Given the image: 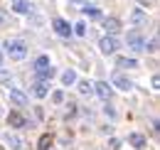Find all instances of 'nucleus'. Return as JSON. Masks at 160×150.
I'll return each mask as SVG.
<instances>
[{"mask_svg": "<svg viewBox=\"0 0 160 150\" xmlns=\"http://www.w3.org/2000/svg\"><path fill=\"white\" fill-rule=\"evenodd\" d=\"M128 47L136 49V52H143V49H145V42H143V37H140L138 32H131V35H128Z\"/></svg>", "mask_w": 160, "mask_h": 150, "instance_id": "39448f33", "label": "nucleus"}, {"mask_svg": "<svg viewBox=\"0 0 160 150\" xmlns=\"http://www.w3.org/2000/svg\"><path fill=\"white\" fill-rule=\"evenodd\" d=\"M128 140H131L133 148H143V145H145V135H143V133H131Z\"/></svg>", "mask_w": 160, "mask_h": 150, "instance_id": "ddd939ff", "label": "nucleus"}, {"mask_svg": "<svg viewBox=\"0 0 160 150\" xmlns=\"http://www.w3.org/2000/svg\"><path fill=\"white\" fill-rule=\"evenodd\" d=\"M10 101H12L15 106H25V103H27V96H25V91H20V89H12V91H10Z\"/></svg>", "mask_w": 160, "mask_h": 150, "instance_id": "9b49d317", "label": "nucleus"}, {"mask_svg": "<svg viewBox=\"0 0 160 150\" xmlns=\"http://www.w3.org/2000/svg\"><path fill=\"white\" fill-rule=\"evenodd\" d=\"M5 22H8V12H5V10H0V27H2Z\"/></svg>", "mask_w": 160, "mask_h": 150, "instance_id": "b1692460", "label": "nucleus"}, {"mask_svg": "<svg viewBox=\"0 0 160 150\" xmlns=\"http://www.w3.org/2000/svg\"><path fill=\"white\" fill-rule=\"evenodd\" d=\"M52 101L54 103H64V91H52Z\"/></svg>", "mask_w": 160, "mask_h": 150, "instance_id": "5701e85b", "label": "nucleus"}, {"mask_svg": "<svg viewBox=\"0 0 160 150\" xmlns=\"http://www.w3.org/2000/svg\"><path fill=\"white\" fill-rule=\"evenodd\" d=\"M10 81H12V74H8V72H0V84L10 86Z\"/></svg>", "mask_w": 160, "mask_h": 150, "instance_id": "412c9836", "label": "nucleus"}, {"mask_svg": "<svg viewBox=\"0 0 160 150\" xmlns=\"http://www.w3.org/2000/svg\"><path fill=\"white\" fill-rule=\"evenodd\" d=\"M79 94L81 96H91L94 94V86H91L89 81H79Z\"/></svg>", "mask_w": 160, "mask_h": 150, "instance_id": "f3484780", "label": "nucleus"}, {"mask_svg": "<svg viewBox=\"0 0 160 150\" xmlns=\"http://www.w3.org/2000/svg\"><path fill=\"white\" fill-rule=\"evenodd\" d=\"M8 123H10V126H12V128H25V123H27V121H25V116H22V113H10V116H8Z\"/></svg>", "mask_w": 160, "mask_h": 150, "instance_id": "1a4fd4ad", "label": "nucleus"}, {"mask_svg": "<svg viewBox=\"0 0 160 150\" xmlns=\"http://www.w3.org/2000/svg\"><path fill=\"white\" fill-rule=\"evenodd\" d=\"M118 47H121V42H118L116 37H111V35H106V37L99 42V49L103 52V54H113Z\"/></svg>", "mask_w": 160, "mask_h": 150, "instance_id": "f03ea898", "label": "nucleus"}, {"mask_svg": "<svg viewBox=\"0 0 160 150\" xmlns=\"http://www.w3.org/2000/svg\"><path fill=\"white\" fill-rule=\"evenodd\" d=\"M47 69H52V64H49V57L47 54H42L35 59V72L37 74H42V72H47Z\"/></svg>", "mask_w": 160, "mask_h": 150, "instance_id": "6e6552de", "label": "nucleus"}, {"mask_svg": "<svg viewBox=\"0 0 160 150\" xmlns=\"http://www.w3.org/2000/svg\"><path fill=\"white\" fill-rule=\"evenodd\" d=\"M49 145H52V135H49V133H44V135L40 138V148H37V150H47Z\"/></svg>", "mask_w": 160, "mask_h": 150, "instance_id": "6ab92c4d", "label": "nucleus"}, {"mask_svg": "<svg viewBox=\"0 0 160 150\" xmlns=\"http://www.w3.org/2000/svg\"><path fill=\"white\" fill-rule=\"evenodd\" d=\"M74 32H77L79 37H84V35H86V25H84V22H77V25H74Z\"/></svg>", "mask_w": 160, "mask_h": 150, "instance_id": "4be33fe9", "label": "nucleus"}, {"mask_svg": "<svg viewBox=\"0 0 160 150\" xmlns=\"http://www.w3.org/2000/svg\"><path fill=\"white\" fill-rule=\"evenodd\" d=\"M94 91H96V96H101L103 101H108V98L113 96V89H111V86H108L106 81H99V84L94 86Z\"/></svg>", "mask_w": 160, "mask_h": 150, "instance_id": "423d86ee", "label": "nucleus"}, {"mask_svg": "<svg viewBox=\"0 0 160 150\" xmlns=\"http://www.w3.org/2000/svg\"><path fill=\"white\" fill-rule=\"evenodd\" d=\"M2 62H5V57L0 54V72H2Z\"/></svg>", "mask_w": 160, "mask_h": 150, "instance_id": "a878e982", "label": "nucleus"}, {"mask_svg": "<svg viewBox=\"0 0 160 150\" xmlns=\"http://www.w3.org/2000/svg\"><path fill=\"white\" fill-rule=\"evenodd\" d=\"M0 140H2V145H5V148H10V150H20L22 148V140L18 138V135H12V133H5Z\"/></svg>", "mask_w": 160, "mask_h": 150, "instance_id": "7ed1b4c3", "label": "nucleus"}, {"mask_svg": "<svg viewBox=\"0 0 160 150\" xmlns=\"http://www.w3.org/2000/svg\"><path fill=\"white\" fill-rule=\"evenodd\" d=\"M131 22H133V25H143V22H145V12H143V10H133V12H131Z\"/></svg>", "mask_w": 160, "mask_h": 150, "instance_id": "dca6fc26", "label": "nucleus"}, {"mask_svg": "<svg viewBox=\"0 0 160 150\" xmlns=\"http://www.w3.org/2000/svg\"><path fill=\"white\" fill-rule=\"evenodd\" d=\"M12 10L20 12V15H25V12H30V2H27V0H12Z\"/></svg>", "mask_w": 160, "mask_h": 150, "instance_id": "4468645a", "label": "nucleus"}, {"mask_svg": "<svg viewBox=\"0 0 160 150\" xmlns=\"http://www.w3.org/2000/svg\"><path fill=\"white\" fill-rule=\"evenodd\" d=\"M32 94L37 96V98H44V96L49 94V86H47V84H44V81H37V84H35V86H32Z\"/></svg>", "mask_w": 160, "mask_h": 150, "instance_id": "f8f14e48", "label": "nucleus"}, {"mask_svg": "<svg viewBox=\"0 0 160 150\" xmlns=\"http://www.w3.org/2000/svg\"><path fill=\"white\" fill-rule=\"evenodd\" d=\"M111 148L118 150V148H121V140H116V138H113V140H111Z\"/></svg>", "mask_w": 160, "mask_h": 150, "instance_id": "393cba45", "label": "nucleus"}, {"mask_svg": "<svg viewBox=\"0 0 160 150\" xmlns=\"http://www.w3.org/2000/svg\"><path fill=\"white\" fill-rule=\"evenodd\" d=\"M74 81H77V72H74V69H67V72L62 74V84H64V86H69V84H74Z\"/></svg>", "mask_w": 160, "mask_h": 150, "instance_id": "2eb2a0df", "label": "nucleus"}, {"mask_svg": "<svg viewBox=\"0 0 160 150\" xmlns=\"http://www.w3.org/2000/svg\"><path fill=\"white\" fill-rule=\"evenodd\" d=\"M72 2H86V0H72Z\"/></svg>", "mask_w": 160, "mask_h": 150, "instance_id": "bb28decb", "label": "nucleus"}, {"mask_svg": "<svg viewBox=\"0 0 160 150\" xmlns=\"http://www.w3.org/2000/svg\"><path fill=\"white\" fill-rule=\"evenodd\" d=\"M103 27H106V32L113 37V35H118V32H121V20H116V18H106V20H103Z\"/></svg>", "mask_w": 160, "mask_h": 150, "instance_id": "0eeeda50", "label": "nucleus"}, {"mask_svg": "<svg viewBox=\"0 0 160 150\" xmlns=\"http://www.w3.org/2000/svg\"><path fill=\"white\" fill-rule=\"evenodd\" d=\"M113 84L118 86L121 91H131V89H133V84H131V79H126L123 74H116V76H113Z\"/></svg>", "mask_w": 160, "mask_h": 150, "instance_id": "9d476101", "label": "nucleus"}, {"mask_svg": "<svg viewBox=\"0 0 160 150\" xmlns=\"http://www.w3.org/2000/svg\"><path fill=\"white\" fill-rule=\"evenodd\" d=\"M52 25H54V30H57V35H59V37H69V35H72V25H69L67 20L57 18Z\"/></svg>", "mask_w": 160, "mask_h": 150, "instance_id": "20e7f679", "label": "nucleus"}, {"mask_svg": "<svg viewBox=\"0 0 160 150\" xmlns=\"http://www.w3.org/2000/svg\"><path fill=\"white\" fill-rule=\"evenodd\" d=\"M84 15L91 20H101V10L99 8H84Z\"/></svg>", "mask_w": 160, "mask_h": 150, "instance_id": "a211bd4d", "label": "nucleus"}, {"mask_svg": "<svg viewBox=\"0 0 160 150\" xmlns=\"http://www.w3.org/2000/svg\"><path fill=\"white\" fill-rule=\"evenodd\" d=\"M118 67H128V69H133V67H138V62H136V59H126V57H121V59H118Z\"/></svg>", "mask_w": 160, "mask_h": 150, "instance_id": "aec40b11", "label": "nucleus"}, {"mask_svg": "<svg viewBox=\"0 0 160 150\" xmlns=\"http://www.w3.org/2000/svg\"><path fill=\"white\" fill-rule=\"evenodd\" d=\"M5 49H8V54H10V59H25V54H27V44L22 42V39H12V42H8L5 44Z\"/></svg>", "mask_w": 160, "mask_h": 150, "instance_id": "f257e3e1", "label": "nucleus"}]
</instances>
